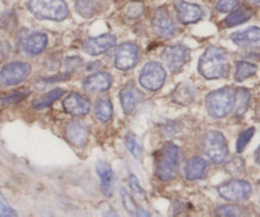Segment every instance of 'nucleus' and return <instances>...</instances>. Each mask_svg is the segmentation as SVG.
I'll return each mask as SVG.
<instances>
[{"label":"nucleus","instance_id":"obj_11","mask_svg":"<svg viewBox=\"0 0 260 217\" xmlns=\"http://www.w3.org/2000/svg\"><path fill=\"white\" fill-rule=\"evenodd\" d=\"M152 23H153L154 31L161 37H174L177 32L174 18L165 7H161L154 12Z\"/></svg>","mask_w":260,"mask_h":217},{"label":"nucleus","instance_id":"obj_8","mask_svg":"<svg viewBox=\"0 0 260 217\" xmlns=\"http://www.w3.org/2000/svg\"><path fill=\"white\" fill-rule=\"evenodd\" d=\"M217 192L223 199L230 202L245 201L251 196L252 188L250 183L241 179H232L217 187Z\"/></svg>","mask_w":260,"mask_h":217},{"label":"nucleus","instance_id":"obj_41","mask_svg":"<svg viewBox=\"0 0 260 217\" xmlns=\"http://www.w3.org/2000/svg\"><path fill=\"white\" fill-rule=\"evenodd\" d=\"M249 3L254 4V6H260V0H247Z\"/></svg>","mask_w":260,"mask_h":217},{"label":"nucleus","instance_id":"obj_21","mask_svg":"<svg viewBox=\"0 0 260 217\" xmlns=\"http://www.w3.org/2000/svg\"><path fill=\"white\" fill-rule=\"evenodd\" d=\"M207 161L202 157H191L190 160H187L186 165L184 168V174L186 180H198L202 179L206 175L207 171Z\"/></svg>","mask_w":260,"mask_h":217},{"label":"nucleus","instance_id":"obj_19","mask_svg":"<svg viewBox=\"0 0 260 217\" xmlns=\"http://www.w3.org/2000/svg\"><path fill=\"white\" fill-rule=\"evenodd\" d=\"M171 101H174L175 104L182 105V106H187V105L192 104L197 99V89L191 86L190 83H180L177 84L176 88L171 92V96H170Z\"/></svg>","mask_w":260,"mask_h":217},{"label":"nucleus","instance_id":"obj_2","mask_svg":"<svg viewBox=\"0 0 260 217\" xmlns=\"http://www.w3.org/2000/svg\"><path fill=\"white\" fill-rule=\"evenodd\" d=\"M181 149L174 142H166L154 154V174L159 180L169 181L177 176L181 161Z\"/></svg>","mask_w":260,"mask_h":217},{"label":"nucleus","instance_id":"obj_32","mask_svg":"<svg viewBox=\"0 0 260 217\" xmlns=\"http://www.w3.org/2000/svg\"><path fill=\"white\" fill-rule=\"evenodd\" d=\"M125 144H126V148L130 153L133 154L136 159H139L142 154V147L141 144L137 141V137L134 136V133H127L125 137Z\"/></svg>","mask_w":260,"mask_h":217},{"label":"nucleus","instance_id":"obj_40","mask_svg":"<svg viewBox=\"0 0 260 217\" xmlns=\"http://www.w3.org/2000/svg\"><path fill=\"white\" fill-rule=\"evenodd\" d=\"M255 161H256L257 165H260V146L255 151Z\"/></svg>","mask_w":260,"mask_h":217},{"label":"nucleus","instance_id":"obj_17","mask_svg":"<svg viewBox=\"0 0 260 217\" xmlns=\"http://www.w3.org/2000/svg\"><path fill=\"white\" fill-rule=\"evenodd\" d=\"M47 46V36L42 32H34L22 41V50L29 56L40 55Z\"/></svg>","mask_w":260,"mask_h":217},{"label":"nucleus","instance_id":"obj_36","mask_svg":"<svg viewBox=\"0 0 260 217\" xmlns=\"http://www.w3.org/2000/svg\"><path fill=\"white\" fill-rule=\"evenodd\" d=\"M240 4V0H219L217 3V11L221 13H227V12H232L236 9Z\"/></svg>","mask_w":260,"mask_h":217},{"label":"nucleus","instance_id":"obj_33","mask_svg":"<svg viewBox=\"0 0 260 217\" xmlns=\"http://www.w3.org/2000/svg\"><path fill=\"white\" fill-rule=\"evenodd\" d=\"M245 168L244 160L241 157H232L231 160L226 162V165H224V169H226L227 173L232 174V175H237V174L242 173Z\"/></svg>","mask_w":260,"mask_h":217},{"label":"nucleus","instance_id":"obj_34","mask_svg":"<svg viewBox=\"0 0 260 217\" xmlns=\"http://www.w3.org/2000/svg\"><path fill=\"white\" fill-rule=\"evenodd\" d=\"M254 134H255L254 128H247L246 131H244L241 134H240L239 138H237V142H236L237 153H241V152L244 151L245 147L249 144L250 139L252 138V136H254Z\"/></svg>","mask_w":260,"mask_h":217},{"label":"nucleus","instance_id":"obj_22","mask_svg":"<svg viewBox=\"0 0 260 217\" xmlns=\"http://www.w3.org/2000/svg\"><path fill=\"white\" fill-rule=\"evenodd\" d=\"M232 42L239 46H249V45H260V28L250 27L244 31H237L230 36Z\"/></svg>","mask_w":260,"mask_h":217},{"label":"nucleus","instance_id":"obj_30","mask_svg":"<svg viewBox=\"0 0 260 217\" xmlns=\"http://www.w3.org/2000/svg\"><path fill=\"white\" fill-rule=\"evenodd\" d=\"M244 209L237 204H224V206H219L214 209V216H241L244 213Z\"/></svg>","mask_w":260,"mask_h":217},{"label":"nucleus","instance_id":"obj_39","mask_svg":"<svg viewBox=\"0 0 260 217\" xmlns=\"http://www.w3.org/2000/svg\"><path fill=\"white\" fill-rule=\"evenodd\" d=\"M126 13L130 18H138L142 13H143V4L141 2H132L127 6Z\"/></svg>","mask_w":260,"mask_h":217},{"label":"nucleus","instance_id":"obj_1","mask_svg":"<svg viewBox=\"0 0 260 217\" xmlns=\"http://www.w3.org/2000/svg\"><path fill=\"white\" fill-rule=\"evenodd\" d=\"M198 71L206 79L227 78L230 74L229 54L218 46L207 47L198 63Z\"/></svg>","mask_w":260,"mask_h":217},{"label":"nucleus","instance_id":"obj_31","mask_svg":"<svg viewBox=\"0 0 260 217\" xmlns=\"http://www.w3.org/2000/svg\"><path fill=\"white\" fill-rule=\"evenodd\" d=\"M31 92L28 89H22V91H16L13 94H9L4 97H0V105H14L21 102L22 100L26 99L27 96H29Z\"/></svg>","mask_w":260,"mask_h":217},{"label":"nucleus","instance_id":"obj_38","mask_svg":"<svg viewBox=\"0 0 260 217\" xmlns=\"http://www.w3.org/2000/svg\"><path fill=\"white\" fill-rule=\"evenodd\" d=\"M17 216V212L11 207V204L7 202L3 194L0 193V217H11Z\"/></svg>","mask_w":260,"mask_h":217},{"label":"nucleus","instance_id":"obj_24","mask_svg":"<svg viewBox=\"0 0 260 217\" xmlns=\"http://www.w3.org/2000/svg\"><path fill=\"white\" fill-rule=\"evenodd\" d=\"M112 113H114L112 102L107 97L100 99L94 105V116H96L97 120L102 121V123H107V121L111 120Z\"/></svg>","mask_w":260,"mask_h":217},{"label":"nucleus","instance_id":"obj_10","mask_svg":"<svg viewBox=\"0 0 260 217\" xmlns=\"http://www.w3.org/2000/svg\"><path fill=\"white\" fill-rule=\"evenodd\" d=\"M139 60V47L134 42H124L115 51V67L119 71H130Z\"/></svg>","mask_w":260,"mask_h":217},{"label":"nucleus","instance_id":"obj_37","mask_svg":"<svg viewBox=\"0 0 260 217\" xmlns=\"http://www.w3.org/2000/svg\"><path fill=\"white\" fill-rule=\"evenodd\" d=\"M179 131H180L179 121H169V123L164 124V126L161 127L162 136L166 137V138H170V137L175 136Z\"/></svg>","mask_w":260,"mask_h":217},{"label":"nucleus","instance_id":"obj_20","mask_svg":"<svg viewBox=\"0 0 260 217\" xmlns=\"http://www.w3.org/2000/svg\"><path fill=\"white\" fill-rule=\"evenodd\" d=\"M65 137L74 146L83 147L86 146L89 138L88 128L81 123H72L67 127Z\"/></svg>","mask_w":260,"mask_h":217},{"label":"nucleus","instance_id":"obj_23","mask_svg":"<svg viewBox=\"0 0 260 217\" xmlns=\"http://www.w3.org/2000/svg\"><path fill=\"white\" fill-rule=\"evenodd\" d=\"M252 16H254L252 9L247 8V7H240V8L234 9V11L223 19L222 24H223L224 28L239 26V24H242L245 23V22L249 21Z\"/></svg>","mask_w":260,"mask_h":217},{"label":"nucleus","instance_id":"obj_28","mask_svg":"<svg viewBox=\"0 0 260 217\" xmlns=\"http://www.w3.org/2000/svg\"><path fill=\"white\" fill-rule=\"evenodd\" d=\"M257 68L255 64L249 63V61L240 60L236 63V69H235V81L236 82H244L245 79L250 78L256 73Z\"/></svg>","mask_w":260,"mask_h":217},{"label":"nucleus","instance_id":"obj_35","mask_svg":"<svg viewBox=\"0 0 260 217\" xmlns=\"http://www.w3.org/2000/svg\"><path fill=\"white\" fill-rule=\"evenodd\" d=\"M129 187L130 189H132V192H133L138 198L143 199V201L146 199V191H144L143 187L141 185V183L138 181V178H137L134 174H130L129 175Z\"/></svg>","mask_w":260,"mask_h":217},{"label":"nucleus","instance_id":"obj_16","mask_svg":"<svg viewBox=\"0 0 260 217\" xmlns=\"http://www.w3.org/2000/svg\"><path fill=\"white\" fill-rule=\"evenodd\" d=\"M96 173L99 175L100 181H101L102 193L106 197H111L114 193L115 174L110 164H107L104 160H99L96 162Z\"/></svg>","mask_w":260,"mask_h":217},{"label":"nucleus","instance_id":"obj_13","mask_svg":"<svg viewBox=\"0 0 260 217\" xmlns=\"http://www.w3.org/2000/svg\"><path fill=\"white\" fill-rule=\"evenodd\" d=\"M62 107L68 114L73 116L87 115L91 110V102L78 92H72L62 101Z\"/></svg>","mask_w":260,"mask_h":217},{"label":"nucleus","instance_id":"obj_14","mask_svg":"<svg viewBox=\"0 0 260 217\" xmlns=\"http://www.w3.org/2000/svg\"><path fill=\"white\" fill-rule=\"evenodd\" d=\"M119 97L120 102H121L122 110L126 114H132L137 110L138 105L143 101L144 95L142 94L138 87L129 83L120 91Z\"/></svg>","mask_w":260,"mask_h":217},{"label":"nucleus","instance_id":"obj_12","mask_svg":"<svg viewBox=\"0 0 260 217\" xmlns=\"http://www.w3.org/2000/svg\"><path fill=\"white\" fill-rule=\"evenodd\" d=\"M115 45H116V37L111 34H105L101 35V36L87 39L83 42V47L82 49L88 55L96 56L109 51Z\"/></svg>","mask_w":260,"mask_h":217},{"label":"nucleus","instance_id":"obj_26","mask_svg":"<svg viewBox=\"0 0 260 217\" xmlns=\"http://www.w3.org/2000/svg\"><path fill=\"white\" fill-rule=\"evenodd\" d=\"M76 9L84 18H92L100 11V0H76Z\"/></svg>","mask_w":260,"mask_h":217},{"label":"nucleus","instance_id":"obj_5","mask_svg":"<svg viewBox=\"0 0 260 217\" xmlns=\"http://www.w3.org/2000/svg\"><path fill=\"white\" fill-rule=\"evenodd\" d=\"M201 147L204 154L214 164H221L229 156V146L223 134L218 131H209L202 137Z\"/></svg>","mask_w":260,"mask_h":217},{"label":"nucleus","instance_id":"obj_7","mask_svg":"<svg viewBox=\"0 0 260 217\" xmlns=\"http://www.w3.org/2000/svg\"><path fill=\"white\" fill-rule=\"evenodd\" d=\"M31 66L26 61H13L0 69V86H17L28 78Z\"/></svg>","mask_w":260,"mask_h":217},{"label":"nucleus","instance_id":"obj_3","mask_svg":"<svg viewBox=\"0 0 260 217\" xmlns=\"http://www.w3.org/2000/svg\"><path fill=\"white\" fill-rule=\"evenodd\" d=\"M27 8L39 19L61 22L69 17V8L64 0H28Z\"/></svg>","mask_w":260,"mask_h":217},{"label":"nucleus","instance_id":"obj_4","mask_svg":"<svg viewBox=\"0 0 260 217\" xmlns=\"http://www.w3.org/2000/svg\"><path fill=\"white\" fill-rule=\"evenodd\" d=\"M235 96H236V88L234 87H223L207 95L206 106L209 115L216 119L229 115L234 110Z\"/></svg>","mask_w":260,"mask_h":217},{"label":"nucleus","instance_id":"obj_18","mask_svg":"<svg viewBox=\"0 0 260 217\" xmlns=\"http://www.w3.org/2000/svg\"><path fill=\"white\" fill-rule=\"evenodd\" d=\"M112 77L107 72H97L83 81V88L89 92H105L111 87Z\"/></svg>","mask_w":260,"mask_h":217},{"label":"nucleus","instance_id":"obj_9","mask_svg":"<svg viewBox=\"0 0 260 217\" xmlns=\"http://www.w3.org/2000/svg\"><path fill=\"white\" fill-rule=\"evenodd\" d=\"M191 51L184 45H172L162 50L161 58L172 73H177L190 60Z\"/></svg>","mask_w":260,"mask_h":217},{"label":"nucleus","instance_id":"obj_15","mask_svg":"<svg viewBox=\"0 0 260 217\" xmlns=\"http://www.w3.org/2000/svg\"><path fill=\"white\" fill-rule=\"evenodd\" d=\"M177 18L182 24L197 23L203 18V9L197 4L186 3V2H177L176 3Z\"/></svg>","mask_w":260,"mask_h":217},{"label":"nucleus","instance_id":"obj_27","mask_svg":"<svg viewBox=\"0 0 260 217\" xmlns=\"http://www.w3.org/2000/svg\"><path fill=\"white\" fill-rule=\"evenodd\" d=\"M120 194H121L122 204H124L125 209H126L130 214H133V216H149L148 212H146V209L142 208L124 188L121 189Z\"/></svg>","mask_w":260,"mask_h":217},{"label":"nucleus","instance_id":"obj_25","mask_svg":"<svg viewBox=\"0 0 260 217\" xmlns=\"http://www.w3.org/2000/svg\"><path fill=\"white\" fill-rule=\"evenodd\" d=\"M250 99H251V94L249 89L246 88H237L236 96H235V105L234 110L235 116H241L246 113L247 107H249Z\"/></svg>","mask_w":260,"mask_h":217},{"label":"nucleus","instance_id":"obj_6","mask_svg":"<svg viewBox=\"0 0 260 217\" xmlns=\"http://www.w3.org/2000/svg\"><path fill=\"white\" fill-rule=\"evenodd\" d=\"M165 82H166V71L157 61H148L139 73V83L148 91H158L164 87Z\"/></svg>","mask_w":260,"mask_h":217},{"label":"nucleus","instance_id":"obj_29","mask_svg":"<svg viewBox=\"0 0 260 217\" xmlns=\"http://www.w3.org/2000/svg\"><path fill=\"white\" fill-rule=\"evenodd\" d=\"M64 95V89L61 88H55L52 91H50L49 94L44 95L42 97L37 99L36 101L34 102V107L36 110H42V109H46V107L51 106L56 100H59L60 97Z\"/></svg>","mask_w":260,"mask_h":217}]
</instances>
